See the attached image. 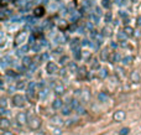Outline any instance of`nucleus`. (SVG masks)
I'll return each instance as SVG.
<instances>
[{"label":"nucleus","instance_id":"35","mask_svg":"<svg viewBox=\"0 0 141 135\" xmlns=\"http://www.w3.org/2000/svg\"><path fill=\"white\" fill-rule=\"evenodd\" d=\"M111 19H113L111 12H106L105 16H104V21H105V22H110V21H111Z\"/></svg>","mask_w":141,"mask_h":135},{"label":"nucleus","instance_id":"10","mask_svg":"<svg viewBox=\"0 0 141 135\" xmlns=\"http://www.w3.org/2000/svg\"><path fill=\"white\" fill-rule=\"evenodd\" d=\"M130 81L133 82V83H140V81H141V76H140V73H139V71H133L131 73H130Z\"/></svg>","mask_w":141,"mask_h":135},{"label":"nucleus","instance_id":"2","mask_svg":"<svg viewBox=\"0 0 141 135\" xmlns=\"http://www.w3.org/2000/svg\"><path fill=\"white\" fill-rule=\"evenodd\" d=\"M11 102H12V104H14L15 107L22 108V107H25V104H26V98H25L22 94H15V96H12Z\"/></svg>","mask_w":141,"mask_h":135},{"label":"nucleus","instance_id":"15","mask_svg":"<svg viewBox=\"0 0 141 135\" xmlns=\"http://www.w3.org/2000/svg\"><path fill=\"white\" fill-rule=\"evenodd\" d=\"M10 125H11L10 119H7V118H1V122H0V128H1V130H9V129H10Z\"/></svg>","mask_w":141,"mask_h":135},{"label":"nucleus","instance_id":"39","mask_svg":"<svg viewBox=\"0 0 141 135\" xmlns=\"http://www.w3.org/2000/svg\"><path fill=\"white\" fill-rule=\"evenodd\" d=\"M25 87V83H24V81H20V82H17V84H16V89H22Z\"/></svg>","mask_w":141,"mask_h":135},{"label":"nucleus","instance_id":"6","mask_svg":"<svg viewBox=\"0 0 141 135\" xmlns=\"http://www.w3.org/2000/svg\"><path fill=\"white\" fill-rule=\"evenodd\" d=\"M53 92H55V94H56V96L61 97V96H63V94H65L66 88H65V86H63L62 83H56V84L53 86Z\"/></svg>","mask_w":141,"mask_h":135},{"label":"nucleus","instance_id":"33","mask_svg":"<svg viewBox=\"0 0 141 135\" xmlns=\"http://www.w3.org/2000/svg\"><path fill=\"white\" fill-rule=\"evenodd\" d=\"M102 32H103V36H110L111 35V29L110 27H108V26H105L103 30H102Z\"/></svg>","mask_w":141,"mask_h":135},{"label":"nucleus","instance_id":"26","mask_svg":"<svg viewBox=\"0 0 141 135\" xmlns=\"http://www.w3.org/2000/svg\"><path fill=\"white\" fill-rule=\"evenodd\" d=\"M90 68L92 69H100V65H99V61L97 60V58H94L93 61H92V63H90Z\"/></svg>","mask_w":141,"mask_h":135},{"label":"nucleus","instance_id":"46","mask_svg":"<svg viewBox=\"0 0 141 135\" xmlns=\"http://www.w3.org/2000/svg\"><path fill=\"white\" fill-rule=\"evenodd\" d=\"M138 1H139V0H131V2H134V4H136Z\"/></svg>","mask_w":141,"mask_h":135},{"label":"nucleus","instance_id":"11","mask_svg":"<svg viewBox=\"0 0 141 135\" xmlns=\"http://www.w3.org/2000/svg\"><path fill=\"white\" fill-rule=\"evenodd\" d=\"M74 109H73V107H72V104L70 103H67V104H65V107L61 109V113H62V115H70L72 114V112H73Z\"/></svg>","mask_w":141,"mask_h":135},{"label":"nucleus","instance_id":"18","mask_svg":"<svg viewBox=\"0 0 141 135\" xmlns=\"http://www.w3.org/2000/svg\"><path fill=\"white\" fill-rule=\"evenodd\" d=\"M119 61H120V55H119L118 52H111V53H110V57H109V62L116 63V62H119Z\"/></svg>","mask_w":141,"mask_h":135},{"label":"nucleus","instance_id":"17","mask_svg":"<svg viewBox=\"0 0 141 135\" xmlns=\"http://www.w3.org/2000/svg\"><path fill=\"white\" fill-rule=\"evenodd\" d=\"M34 15H35L36 17H42L45 15V7L43 6H37V7H35Z\"/></svg>","mask_w":141,"mask_h":135},{"label":"nucleus","instance_id":"40","mask_svg":"<svg viewBox=\"0 0 141 135\" xmlns=\"http://www.w3.org/2000/svg\"><path fill=\"white\" fill-rule=\"evenodd\" d=\"M0 135H14V133H12V132L9 129V130H1Z\"/></svg>","mask_w":141,"mask_h":135},{"label":"nucleus","instance_id":"30","mask_svg":"<svg viewBox=\"0 0 141 135\" xmlns=\"http://www.w3.org/2000/svg\"><path fill=\"white\" fill-rule=\"evenodd\" d=\"M121 61H123L124 66H128V65H130V63L133 62V56H125Z\"/></svg>","mask_w":141,"mask_h":135},{"label":"nucleus","instance_id":"9","mask_svg":"<svg viewBox=\"0 0 141 135\" xmlns=\"http://www.w3.org/2000/svg\"><path fill=\"white\" fill-rule=\"evenodd\" d=\"M26 38H27V34H26L25 31H21L20 34L15 37V43H16V45H22V43L26 41Z\"/></svg>","mask_w":141,"mask_h":135},{"label":"nucleus","instance_id":"7","mask_svg":"<svg viewBox=\"0 0 141 135\" xmlns=\"http://www.w3.org/2000/svg\"><path fill=\"white\" fill-rule=\"evenodd\" d=\"M126 118V113L124 112V110H116V112H114V114H113V119H114V122H123L124 119Z\"/></svg>","mask_w":141,"mask_h":135},{"label":"nucleus","instance_id":"34","mask_svg":"<svg viewBox=\"0 0 141 135\" xmlns=\"http://www.w3.org/2000/svg\"><path fill=\"white\" fill-rule=\"evenodd\" d=\"M6 105H7V103H6V98H5V97H2V98L0 99V108L6 109Z\"/></svg>","mask_w":141,"mask_h":135},{"label":"nucleus","instance_id":"19","mask_svg":"<svg viewBox=\"0 0 141 135\" xmlns=\"http://www.w3.org/2000/svg\"><path fill=\"white\" fill-rule=\"evenodd\" d=\"M22 66L25 68H31V66H32V60L29 56H25L22 58Z\"/></svg>","mask_w":141,"mask_h":135},{"label":"nucleus","instance_id":"1","mask_svg":"<svg viewBox=\"0 0 141 135\" xmlns=\"http://www.w3.org/2000/svg\"><path fill=\"white\" fill-rule=\"evenodd\" d=\"M27 122H29V128L31 130H38L41 128V125H42V120L38 117H35V115L30 117V119Z\"/></svg>","mask_w":141,"mask_h":135},{"label":"nucleus","instance_id":"28","mask_svg":"<svg viewBox=\"0 0 141 135\" xmlns=\"http://www.w3.org/2000/svg\"><path fill=\"white\" fill-rule=\"evenodd\" d=\"M73 56H74V58L78 61V60H82L83 58V56H82V51H80V48H78V50H75V51H73Z\"/></svg>","mask_w":141,"mask_h":135},{"label":"nucleus","instance_id":"16","mask_svg":"<svg viewBox=\"0 0 141 135\" xmlns=\"http://www.w3.org/2000/svg\"><path fill=\"white\" fill-rule=\"evenodd\" d=\"M77 73H78V78H80V79H83V78H85V77L89 76V73L87 72V68L84 67V66L79 67V69H78Z\"/></svg>","mask_w":141,"mask_h":135},{"label":"nucleus","instance_id":"41","mask_svg":"<svg viewBox=\"0 0 141 135\" xmlns=\"http://www.w3.org/2000/svg\"><path fill=\"white\" fill-rule=\"evenodd\" d=\"M48 57H50V55H48V53H43V55L41 56V60H42V61H47V60H48Z\"/></svg>","mask_w":141,"mask_h":135},{"label":"nucleus","instance_id":"32","mask_svg":"<svg viewBox=\"0 0 141 135\" xmlns=\"http://www.w3.org/2000/svg\"><path fill=\"white\" fill-rule=\"evenodd\" d=\"M126 35H125V32L123 31V32H119L118 34V40H119V42H124V41H126Z\"/></svg>","mask_w":141,"mask_h":135},{"label":"nucleus","instance_id":"22","mask_svg":"<svg viewBox=\"0 0 141 135\" xmlns=\"http://www.w3.org/2000/svg\"><path fill=\"white\" fill-rule=\"evenodd\" d=\"M68 69H70V73H77L79 68H78V66H77L75 62H70V65H68Z\"/></svg>","mask_w":141,"mask_h":135},{"label":"nucleus","instance_id":"43","mask_svg":"<svg viewBox=\"0 0 141 135\" xmlns=\"http://www.w3.org/2000/svg\"><path fill=\"white\" fill-rule=\"evenodd\" d=\"M136 24H138V26H141V15L140 16H138V19H136Z\"/></svg>","mask_w":141,"mask_h":135},{"label":"nucleus","instance_id":"36","mask_svg":"<svg viewBox=\"0 0 141 135\" xmlns=\"http://www.w3.org/2000/svg\"><path fill=\"white\" fill-rule=\"evenodd\" d=\"M31 50H32V51H40V50H41L40 42H38V43H34V45H31Z\"/></svg>","mask_w":141,"mask_h":135},{"label":"nucleus","instance_id":"14","mask_svg":"<svg viewBox=\"0 0 141 135\" xmlns=\"http://www.w3.org/2000/svg\"><path fill=\"white\" fill-rule=\"evenodd\" d=\"M79 98H80V102H82V103H88L89 99H90V93H89V91H88V89H83Z\"/></svg>","mask_w":141,"mask_h":135},{"label":"nucleus","instance_id":"45","mask_svg":"<svg viewBox=\"0 0 141 135\" xmlns=\"http://www.w3.org/2000/svg\"><path fill=\"white\" fill-rule=\"evenodd\" d=\"M35 135H45V134H43V133H38V132H37Z\"/></svg>","mask_w":141,"mask_h":135},{"label":"nucleus","instance_id":"3","mask_svg":"<svg viewBox=\"0 0 141 135\" xmlns=\"http://www.w3.org/2000/svg\"><path fill=\"white\" fill-rule=\"evenodd\" d=\"M36 88H37V84H36L35 82H30V83H29V86H27V88H26V96H27V98H29L30 101H34V98H35Z\"/></svg>","mask_w":141,"mask_h":135},{"label":"nucleus","instance_id":"13","mask_svg":"<svg viewBox=\"0 0 141 135\" xmlns=\"http://www.w3.org/2000/svg\"><path fill=\"white\" fill-rule=\"evenodd\" d=\"M70 47L72 51H75V50H78V48H80V41H79V38L78 37H74V38H72L70 42Z\"/></svg>","mask_w":141,"mask_h":135},{"label":"nucleus","instance_id":"25","mask_svg":"<svg viewBox=\"0 0 141 135\" xmlns=\"http://www.w3.org/2000/svg\"><path fill=\"white\" fill-rule=\"evenodd\" d=\"M60 65H61V66L70 65V57H68V56H62V57L60 58Z\"/></svg>","mask_w":141,"mask_h":135},{"label":"nucleus","instance_id":"21","mask_svg":"<svg viewBox=\"0 0 141 135\" xmlns=\"http://www.w3.org/2000/svg\"><path fill=\"white\" fill-rule=\"evenodd\" d=\"M108 74H109V72H108L106 68H100V69H99V73H98V77H99L100 79H104V78L108 77Z\"/></svg>","mask_w":141,"mask_h":135},{"label":"nucleus","instance_id":"5","mask_svg":"<svg viewBox=\"0 0 141 135\" xmlns=\"http://www.w3.org/2000/svg\"><path fill=\"white\" fill-rule=\"evenodd\" d=\"M50 124L56 127V128H60V127H62L65 124V122H63V119L60 115H53V117L50 118Z\"/></svg>","mask_w":141,"mask_h":135},{"label":"nucleus","instance_id":"29","mask_svg":"<svg viewBox=\"0 0 141 135\" xmlns=\"http://www.w3.org/2000/svg\"><path fill=\"white\" fill-rule=\"evenodd\" d=\"M47 94H48V92H47V89H46V88H43V89H40V91H38V97H40V99H45V98L47 97Z\"/></svg>","mask_w":141,"mask_h":135},{"label":"nucleus","instance_id":"38","mask_svg":"<svg viewBox=\"0 0 141 135\" xmlns=\"http://www.w3.org/2000/svg\"><path fill=\"white\" fill-rule=\"evenodd\" d=\"M6 76H9V77H16L17 73H15V71H12V69H9L6 72Z\"/></svg>","mask_w":141,"mask_h":135},{"label":"nucleus","instance_id":"12","mask_svg":"<svg viewBox=\"0 0 141 135\" xmlns=\"http://www.w3.org/2000/svg\"><path fill=\"white\" fill-rule=\"evenodd\" d=\"M63 107H65V103H63V101L61 98H56L55 101L52 102V108L55 110H61Z\"/></svg>","mask_w":141,"mask_h":135},{"label":"nucleus","instance_id":"20","mask_svg":"<svg viewBox=\"0 0 141 135\" xmlns=\"http://www.w3.org/2000/svg\"><path fill=\"white\" fill-rule=\"evenodd\" d=\"M108 99H109V96H108L106 92H100L98 94V101L100 103H105V102H108Z\"/></svg>","mask_w":141,"mask_h":135},{"label":"nucleus","instance_id":"37","mask_svg":"<svg viewBox=\"0 0 141 135\" xmlns=\"http://www.w3.org/2000/svg\"><path fill=\"white\" fill-rule=\"evenodd\" d=\"M129 132H130L129 128H123V129L119 132V135H128L129 134Z\"/></svg>","mask_w":141,"mask_h":135},{"label":"nucleus","instance_id":"23","mask_svg":"<svg viewBox=\"0 0 141 135\" xmlns=\"http://www.w3.org/2000/svg\"><path fill=\"white\" fill-rule=\"evenodd\" d=\"M109 57H110V53L108 52V50H106V48H104V50L102 51L100 60H102V61H109Z\"/></svg>","mask_w":141,"mask_h":135},{"label":"nucleus","instance_id":"31","mask_svg":"<svg viewBox=\"0 0 141 135\" xmlns=\"http://www.w3.org/2000/svg\"><path fill=\"white\" fill-rule=\"evenodd\" d=\"M102 6L104 7V9H110V6H111V0H102Z\"/></svg>","mask_w":141,"mask_h":135},{"label":"nucleus","instance_id":"8","mask_svg":"<svg viewBox=\"0 0 141 135\" xmlns=\"http://www.w3.org/2000/svg\"><path fill=\"white\" fill-rule=\"evenodd\" d=\"M57 71H58V66L55 62H52V61H48L47 62V65H46V72L48 74H55Z\"/></svg>","mask_w":141,"mask_h":135},{"label":"nucleus","instance_id":"4","mask_svg":"<svg viewBox=\"0 0 141 135\" xmlns=\"http://www.w3.org/2000/svg\"><path fill=\"white\" fill-rule=\"evenodd\" d=\"M27 120H29V117H27V114H26V113L20 112V113H17V114H16V123H17V125L22 127V125H25V124H26V122H27Z\"/></svg>","mask_w":141,"mask_h":135},{"label":"nucleus","instance_id":"24","mask_svg":"<svg viewBox=\"0 0 141 135\" xmlns=\"http://www.w3.org/2000/svg\"><path fill=\"white\" fill-rule=\"evenodd\" d=\"M124 32H125V35H126V36L131 37V36L134 35V29H133L131 26H128V25H126V26L124 27Z\"/></svg>","mask_w":141,"mask_h":135},{"label":"nucleus","instance_id":"42","mask_svg":"<svg viewBox=\"0 0 141 135\" xmlns=\"http://www.w3.org/2000/svg\"><path fill=\"white\" fill-rule=\"evenodd\" d=\"M53 134H55V135H61V134H62V130H61L60 128H57V129H55Z\"/></svg>","mask_w":141,"mask_h":135},{"label":"nucleus","instance_id":"44","mask_svg":"<svg viewBox=\"0 0 141 135\" xmlns=\"http://www.w3.org/2000/svg\"><path fill=\"white\" fill-rule=\"evenodd\" d=\"M128 2V0H121V5H125Z\"/></svg>","mask_w":141,"mask_h":135},{"label":"nucleus","instance_id":"27","mask_svg":"<svg viewBox=\"0 0 141 135\" xmlns=\"http://www.w3.org/2000/svg\"><path fill=\"white\" fill-rule=\"evenodd\" d=\"M74 110H75L78 114H80V115H82V114H85V109H84V107H83L80 103H79V104L74 108Z\"/></svg>","mask_w":141,"mask_h":135}]
</instances>
